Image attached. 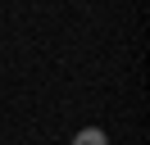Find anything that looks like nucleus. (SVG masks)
<instances>
[{
	"mask_svg": "<svg viewBox=\"0 0 150 145\" xmlns=\"http://www.w3.org/2000/svg\"><path fill=\"white\" fill-rule=\"evenodd\" d=\"M73 145H109V136H105L100 127H82V132L73 136Z\"/></svg>",
	"mask_w": 150,
	"mask_h": 145,
	"instance_id": "1",
	"label": "nucleus"
}]
</instances>
